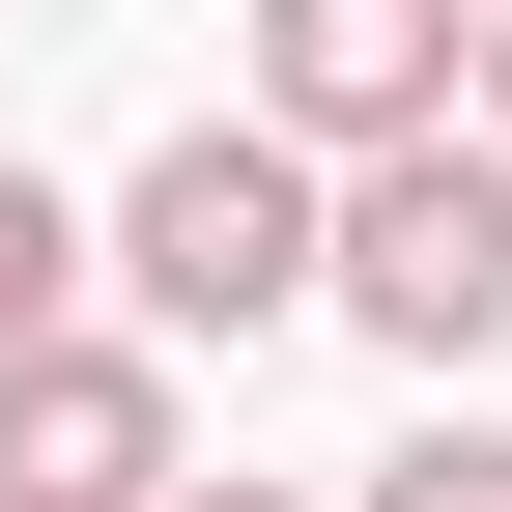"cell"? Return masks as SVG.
Listing matches in <instances>:
<instances>
[{"label": "cell", "instance_id": "6da1fadb", "mask_svg": "<svg viewBox=\"0 0 512 512\" xmlns=\"http://www.w3.org/2000/svg\"><path fill=\"white\" fill-rule=\"evenodd\" d=\"M86 256H114V342H171V370L200 342H285V313L342 285V171L256 143V114H171V143L86 200Z\"/></svg>", "mask_w": 512, "mask_h": 512}, {"label": "cell", "instance_id": "5b68a950", "mask_svg": "<svg viewBox=\"0 0 512 512\" xmlns=\"http://www.w3.org/2000/svg\"><path fill=\"white\" fill-rule=\"evenodd\" d=\"M86 285H114V256H86V200L0 143V370H29V342H86Z\"/></svg>", "mask_w": 512, "mask_h": 512}, {"label": "cell", "instance_id": "52a82bcc", "mask_svg": "<svg viewBox=\"0 0 512 512\" xmlns=\"http://www.w3.org/2000/svg\"><path fill=\"white\" fill-rule=\"evenodd\" d=\"M171 512H342V484H171Z\"/></svg>", "mask_w": 512, "mask_h": 512}, {"label": "cell", "instance_id": "3957f363", "mask_svg": "<svg viewBox=\"0 0 512 512\" xmlns=\"http://www.w3.org/2000/svg\"><path fill=\"white\" fill-rule=\"evenodd\" d=\"M256 143H313V171H370V143H456V57H484V0H256Z\"/></svg>", "mask_w": 512, "mask_h": 512}, {"label": "cell", "instance_id": "277c9868", "mask_svg": "<svg viewBox=\"0 0 512 512\" xmlns=\"http://www.w3.org/2000/svg\"><path fill=\"white\" fill-rule=\"evenodd\" d=\"M171 484H200V370H171V342L86 313V342L0 370V512H171Z\"/></svg>", "mask_w": 512, "mask_h": 512}, {"label": "cell", "instance_id": "7a4b0ae2", "mask_svg": "<svg viewBox=\"0 0 512 512\" xmlns=\"http://www.w3.org/2000/svg\"><path fill=\"white\" fill-rule=\"evenodd\" d=\"M313 313H342V342H399L427 399L512 342V143H484V114H456V143H370V171H342V285H313Z\"/></svg>", "mask_w": 512, "mask_h": 512}, {"label": "cell", "instance_id": "8992f818", "mask_svg": "<svg viewBox=\"0 0 512 512\" xmlns=\"http://www.w3.org/2000/svg\"><path fill=\"white\" fill-rule=\"evenodd\" d=\"M342 512H512V427H484V399H427V427H399Z\"/></svg>", "mask_w": 512, "mask_h": 512}]
</instances>
